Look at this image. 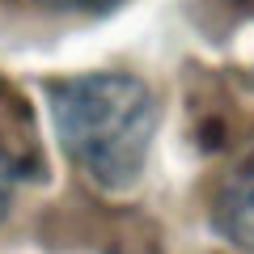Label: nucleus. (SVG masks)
<instances>
[{
    "mask_svg": "<svg viewBox=\"0 0 254 254\" xmlns=\"http://www.w3.org/2000/svg\"><path fill=\"white\" fill-rule=\"evenodd\" d=\"M47 106L68 161L106 195L136 187L153 148L161 106L136 72H76L47 81Z\"/></svg>",
    "mask_w": 254,
    "mask_h": 254,
    "instance_id": "1",
    "label": "nucleus"
},
{
    "mask_svg": "<svg viewBox=\"0 0 254 254\" xmlns=\"http://www.w3.org/2000/svg\"><path fill=\"white\" fill-rule=\"evenodd\" d=\"M212 225L225 242H233L237 250L254 254V157H246L225 182L220 190L212 195V208H208Z\"/></svg>",
    "mask_w": 254,
    "mask_h": 254,
    "instance_id": "2",
    "label": "nucleus"
},
{
    "mask_svg": "<svg viewBox=\"0 0 254 254\" xmlns=\"http://www.w3.org/2000/svg\"><path fill=\"white\" fill-rule=\"evenodd\" d=\"M34 9H47V13H76V17H102V13L119 9L123 0H26Z\"/></svg>",
    "mask_w": 254,
    "mask_h": 254,
    "instance_id": "3",
    "label": "nucleus"
}]
</instances>
